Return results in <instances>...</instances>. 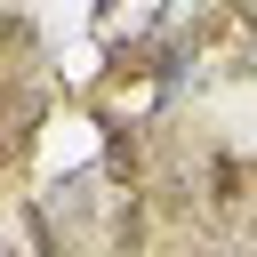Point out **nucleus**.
<instances>
[{
  "instance_id": "4",
  "label": "nucleus",
  "mask_w": 257,
  "mask_h": 257,
  "mask_svg": "<svg viewBox=\"0 0 257 257\" xmlns=\"http://www.w3.org/2000/svg\"><path fill=\"white\" fill-rule=\"evenodd\" d=\"M145 249V209H137V193H128V209L112 217V257H137Z\"/></svg>"
},
{
  "instance_id": "6",
  "label": "nucleus",
  "mask_w": 257,
  "mask_h": 257,
  "mask_svg": "<svg viewBox=\"0 0 257 257\" xmlns=\"http://www.w3.org/2000/svg\"><path fill=\"white\" fill-rule=\"evenodd\" d=\"M233 16H241V24H249V32H257V0H233Z\"/></svg>"
},
{
  "instance_id": "1",
  "label": "nucleus",
  "mask_w": 257,
  "mask_h": 257,
  "mask_svg": "<svg viewBox=\"0 0 257 257\" xmlns=\"http://www.w3.org/2000/svg\"><path fill=\"white\" fill-rule=\"evenodd\" d=\"M96 177H104V169H72V177H56V185H48V193H56V201H48V217L88 225V217H96Z\"/></svg>"
},
{
  "instance_id": "8",
  "label": "nucleus",
  "mask_w": 257,
  "mask_h": 257,
  "mask_svg": "<svg viewBox=\"0 0 257 257\" xmlns=\"http://www.w3.org/2000/svg\"><path fill=\"white\" fill-rule=\"evenodd\" d=\"M0 257H24V249H16V241H8V233H0Z\"/></svg>"
},
{
  "instance_id": "5",
  "label": "nucleus",
  "mask_w": 257,
  "mask_h": 257,
  "mask_svg": "<svg viewBox=\"0 0 257 257\" xmlns=\"http://www.w3.org/2000/svg\"><path fill=\"white\" fill-rule=\"evenodd\" d=\"M209 185H217V193H209L217 209H233V201H241V169H233V161H217V169H209Z\"/></svg>"
},
{
  "instance_id": "3",
  "label": "nucleus",
  "mask_w": 257,
  "mask_h": 257,
  "mask_svg": "<svg viewBox=\"0 0 257 257\" xmlns=\"http://www.w3.org/2000/svg\"><path fill=\"white\" fill-rule=\"evenodd\" d=\"M16 217H24V241H32V257H64V233H56V217H48V201H40V193H32Z\"/></svg>"
},
{
  "instance_id": "7",
  "label": "nucleus",
  "mask_w": 257,
  "mask_h": 257,
  "mask_svg": "<svg viewBox=\"0 0 257 257\" xmlns=\"http://www.w3.org/2000/svg\"><path fill=\"white\" fill-rule=\"evenodd\" d=\"M8 161H16V137H0V169H8Z\"/></svg>"
},
{
  "instance_id": "2",
  "label": "nucleus",
  "mask_w": 257,
  "mask_h": 257,
  "mask_svg": "<svg viewBox=\"0 0 257 257\" xmlns=\"http://www.w3.org/2000/svg\"><path fill=\"white\" fill-rule=\"evenodd\" d=\"M104 177H112V185H128V193H137V177H145V137H137L128 120H120V128H112V145H104Z\"/></svg>"
}]
</instances>
